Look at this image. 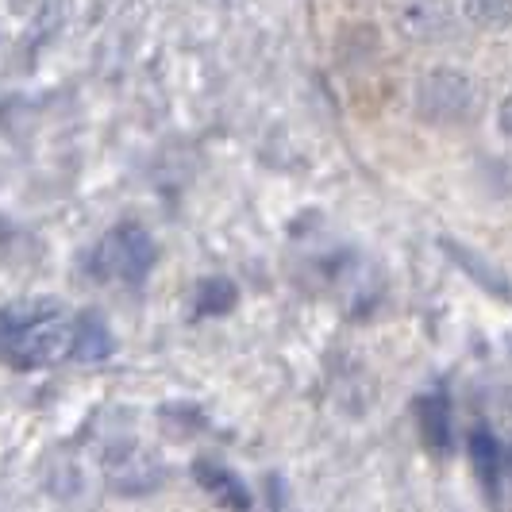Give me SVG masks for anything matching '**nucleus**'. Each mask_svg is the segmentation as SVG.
I'll use <instances>...</instances> for the list:
<instances>
[{
    "label": "nucleus",
    "instance_id": "1",
    "mask_svg": "<svg viewBox=\"0 0 512 512\" xmlns=\"http://www.w3.org/2000/svg\"><path fill=\"white\" fill-rule=\"evenodd\" d=\"M74 324L54 301H27L0 312V362L12 370H47L74 359Z\"/></svg>",
    "mask_w": 512,
    "mask_h": 512
},
{
    "label": "nucleus",
    "instance_id": "2",
    "mask_svg": "<svg viewBox=\"0 0 512 512\" xmlns=\"http://www.w3.org/2000/svg\"><path fill=\"white\" fill-rule=\"evenodd\" d=\"M154 266H158V243L139 224H116L108 235H101V243L89 255V274L101 282L143 285Z\"/></svg>",
    "mask_w": 512,
    "mask_h": 512
},
{
    "label": "nucleus",
    "instance_id": "3",
    "mask_svg": "<svg viewBox=\"0 0 512 512\" xmlns=\"http://www.w3.org/2000/svg\"><path fill=\"white\" fill-rule=\"evenodd\" d=\"M474 104V85L462 70H432L416 81V112L428 124H459Z\"/></svg>",
    "mask_w": 512,
    "mask_h": 512
},
{
    "label": "nucleus",
    "instance_id": "4",
    "mask_svg": "<svg viewBox=\"0 0 512 512\" xmlns=\"http://www.w3.org/2000/svg\"><path fill=\"white\" fill-rule=\"evenodd\" d=\"M439 247H443V255L451 258L455 266H459L462 274L470 278V282H478V289H486L493 297H501V301H512V282L509 274L497 266V262H489L482 251H474V247H466L459 239H451V235H443L439 239Z\"/></svg>",
    "mask_w": 512,
    "mask_h": 512
},
{
    "label": "nucleus",
    "instance_id": "5",
    "mask_svg": "<svg viewBox=\"0 0 512 512\" xmlns=\"http://www.w3.org/2000/svg\"><path fill=\"white\" fill-rule=\"evenodd\" d=\"M116 351V339L97 312H77L74 324V362H101Z\"/></svg>",
    "mask_w": 512,
    "mask_h": 512
},
{
    "label": "nucleus",
    "instance_id": "6",
    "mask_svg": "<svg viewBox=\"0 0 512 512\" xmlns=\"http://www.w3.org/2000/svg\"><path fill=\"white\" fill-rule=\"evenodd\" d=\"M447 397L443 393H428L416 401V424H420V436L432 451H443L451 443V416H447Z\"/></svg>",
    "mask_w": 512,
    "mask_h": 512
},
{
    "label": "nucleus",
    "instance_id": "7",
    "mask_svg": "<svg viewBox=\"0 0 512 512\" xmlns=\"http://www.w3.org/2000/svg\"><path fill=\"white\" fill-rule=\"evenodd\" d=\"M462 16L482 31L512 27V0H462Z\"/></svg>",
    "mask_w": 512,
    "mask_h": 512
},
{
    "label": "nucleus",
    "instance_id": "8",
    "mask_svg": "<svg viewBox=\"0 0 512 512\" xmlns=\"http://www.w3.org/2000/svg\"><path fill=\"white\" fill-rule=\"evenodd\" d=\"M197 478H201V482H205V486L212 489V493H216V497H220L224 505H235V509H247V501H251V497H247V489L239 486V482L231 478L228 470H216V466H208V462H201V466H197Z\"/></svg>",
    "mask_w": 512,
    "mask_h": 512
},
{
    "label": "nucleus",
    "instance_id": "9",
    "mask_svg": "<svg viewBox=\"0 0 512 512\" xmlns=\"http://www.w3.org/2000/svg\"><path fill=\"white\" fill-rule=\"evenodd\" d=\"M235 305V285L228 278H205L197 289V316H224Z\"/></svg>",
    "mask_w": 512,
    "mask_h": 512
},
{
    "label": "nucleus",
    "instance_id": "10",
    "mask_svg": "<svg viewBox=\"0 0 512 512\" xmlns=\"http://www.w3.org/2000/svg\"><path fill=\"white\" fill-rule=\"evenodd\" d=\"M470 455L478 462V474L486 478V486H497V478H501V447H497V439L489 436V432H478V436L470 439Z\"/></svg>",
    "mask_w": 512,
    "mask_h": 512
},
{
    "label": "nucleus",
    "instance_id": "11",
    "mask_svg": "<svg viewBox=\"0 0 512 512\" xmlns=\"http://www.w3.org/2000/svg\"><path fill=\"white\" fill-rule=\"evenodd\" d=\"M409 8H412V12H424V8H432V0H412ZM412 27H420V31H416L420 39H432L436 31H443V20H432V16H420V20H416Z\"/></svg>",
    "mask_w": 512,
    "mask_h": 512
},
{
    "label": "nucleus",
    "instance_id": "12",
    "mask_svg": "<svg viewBox=\"0 0 512 512\" xmlns=\"http://www.w3.org/2000/svg\"><path fill=\"white\" fill-rule=\"evenodd\" d=\"M497 124H501V131L512 139V93L501 101V108H497Z\"/></svg>",
    "mask_w": 512,
    "mask_h": 512
}]
</instances>
